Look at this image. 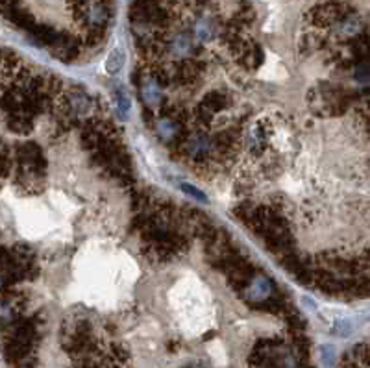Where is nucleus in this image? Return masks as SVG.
Returning a JSON list of instances; mask_svg holds the SVG:
<instances>
[{
  "mask_svg": "<svg viewBox=\"0 0 370 368\" xmlns=\"http://www.w3.org/2000/svg\"><path fill=\"white\" fill-rule=\"evenodd\" d=\"M246 287H248V289H246V298H248L250 302H265V300H269L270 294H272V291H274L272 282L265 276L252 278V282H250Z\"/></svg>",
  "mask_w": 370,
  "mask_h": 368,
  "instance_id": "1",
  "label": "nucleus"
},
{
  "mask_svg": "<svg viewBox=\"0 0 370 368\" xmlns=\"http://www.w3.org/2000/svg\"><path fill=\"white\" fill-rule=\"evenodd\" d=\"M335 359V350L333 346H324L322 348V361H324L326 366H331Z\"/></svg>",
  "mask_w": 370,
  "mask_h": 368,
  "instance_id": "7",
  "label": "nucleus"
},
{
  "mask_svg": "<svg viewBox=\"0 0 370 368\" xmlns=\"http://www.w3.org/2000/svg\"><path fill=\"white\" fill-rule=\"evenodd\" d=\"M141 97H143V102L154 108L157 104L161 102V89H159V82H157L156 78L152 74H147V76L141 80Z\"/></svg>",
  "mask_w": 370,
  "mask_h": 368,
  "instance_id": "2",
  "label": "nucleus"
},
{
  "mask_svg": "<svg viewBox=\"0 0 370 368\" xmlns=\"http://www.w3.org/2000/svg\"><path fill=\"white\" fill-rule=\"evenodd\" d=\"M366 93H370V89H368V91H366Z\"/></svg>",
  "mask_w": 370,
  "mask_h": 368,
  "instance_id": "9",
  "label": "nucleus"
},
{
  "mask_svg": "<svg viewBox=\"0 0 370 368\" xmlns=\"http://www.w3.org/2000/svg\"><path fill=\"white\" fill-rule=\"evenodd\" d=\"M115 100H117V108H119V111L122 113V117H126V113L130 111L132 102H130L128 93L124 91L122 87H117V89H115Z\"/></svg>",
  "mask_w": 370,
  "mask_h": 368,
  "instance_id": "4",
  "label": "nucleus"
},
{
  "mask_svg": "<svg viewBox=\"0 0 370 368\" xmlns=\"http://www.w3.org/2000/svg\"><path fill=\"white\" fill-rule=\"evenodd\" d=\"M124 62H126V57H124V52L121 48L111 50V54L107 56V62H106V72L107 74H117V72H121V69L124 67Z\"/></svg>",
  "mask_w": 370,
  "mask_h": 368,
  "instance_id": "3",
  "label": "nucleus"
},
{
  "mask_svg": "<svg viewBox=\"0 0 370 368\" xmlns=\"http://www.w3.org/2000/svg\"><path fill=\"white\" fill-rule=\"evenodd\" d=\"M355 78L363 83L370 82V63L368 62L359 63V65L355 67Z\"/></svg>",
  "mask_w": 370,
  "mask_h": 368,
  "instance_id": "6",
  "label": "nucleus"
},
{
  "mask_svg": "<svg viewBox=\"0 0 370 368\" xmlns=\"http://www.w3.org/2000/svg\"><path fill=\"white\" fill-rule=\"evenodd\" d=\"M348 331H350V326H348V322H339V324H337V333H339V335H343V337H345Z\"/></svg>",
  "mask_w": 370,
  "mask_h": 368,
  "instance_id": "8",
  "label": "nucleus"
},
{
  "mask_svg": "<svg viewBox=\"0 0 370 368\" xmlns=\"http://www.w3.org/2000/svg\"><path fill=\"white\" fill-rule=\"evenodd\" d=\"M180 189H182L187 196H191V198L198 200V202H208V196L204 195V193L200 189H196L194 185H191V183H180Z\"/></svg>",
  "mask_w": 370,
  "mask_h": 368,
  "instance_id": "5",
  "label": "nucleus"
}]
</instances>
